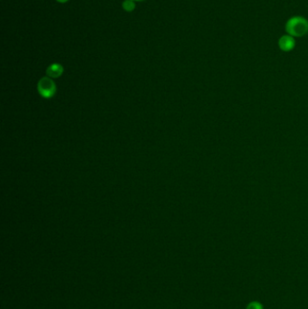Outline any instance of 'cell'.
I'll return each mask as SVG.
<instances>
[{"label": "cell", "mask_w": 308, "mask_h": 309, "mask_svg": "<svg viewBox=\"0 0 308 309\" xmlns=\"http://www.w3.org/2000/svg\"><path fill=\"white\" fill-rule=\"evenodd\" d=\"M286 31L291 36H304L308 33V21L302 17H294L288 21Z\"/></svg>", "instance_id": "6da1fadb"}, {"label": "cell", "mask_w": 308, "mask_h": 309, "mask_svg": "<svg viewBox=\"0 0 308 309\" xmlns=\"http://www.w3.org/2000/svg\"><path fill=\"white\" fill-rule=\"evenodd\" d=\"M37 90L39 94L45 99H50L56 92V85L50 77H43L38 82Z\"/></svg>", "instance_id": "7a4b0ae2"}, {"label": "cell", "mask_w": 308, "mask_h": 309, "mask_svg": "<svg viewBox=\"0 0 308 309\" xmlns=\"http://www.w3.org/2000/svg\"><path fill=\"white\" fill-rule=\"evenodd\" d=\"M295 39L291 35H283L278 41V45L282 51H291L295 47Z\"/></svg>", "instance_id": "3957f363"}, {"label": "cell", "mask_w": 308, "mask_h": 309, "mask_svg": "<svg viewBox=\"0 0 308 309\" xmlns=\"http://www.w3.org/2000/svg\"><path fill=\"white\" fill-rule=\"evenodd\" d=\"M63 72H64V67L60 64H52L46 70V74L48 77L50 78L60 77L63 74Z\"/></svg>", "instance_id": "277c9868"}, {"label": "cell", "mask_w": 308, "mask_h": 309, "mask_svg": "<svg viewBox=\"0 0 308 309\" xmlns=\"http://www.w3.org/2000/svg\"><path fill=\"white\" fill-rule=\"evenodd\" d=\"M122 7L127 12H132L135 9V2L133 0H125L122 4Z\"/></svg>", "instance_id": "5b68a950"}, {"label": "cell", "mask_w": 308, "mask_h": 309, "mask_svg": "<svg viewBox=\"0 0 308 309\" xmlns=\"http://www.w3.org/2000/svg\"><path fill=\"white\" fill-rule=\"evenodd\" d=\"M246 309H263V307H262V305L260 303L257 302V301H253V302L250 303L248 305V307H247Z\"/></svg>", "instance_id": "8992f818"}, {"label": "cell", "mask_w": 308, "mask_h": 309, "mask_svg": "<svg viewBox=\"0 0 308 309\" xmlns=\"http://www.w3.org/2000/svg\"><path fill=\"white\" fill-rule=\"evenodd\" d=\"M56 1L59 2V3H66V2H68L69 0H56Z\"/></svg>", "instance_id": "52a82bcc"}, {"label": "cell", "mask_w": 308, "mask_h": 309, "mask_svg": "<svg viewBox=\"0 0 308 309\" xmlns=\"http://www.w3.org/2000/svg\"><path fill=\"white\" fill-rule=\"evenodd\" d=\"M133 1H144V0H133Z\"/></svg>", "instance_id": "ba28073f"}]
</instances>
